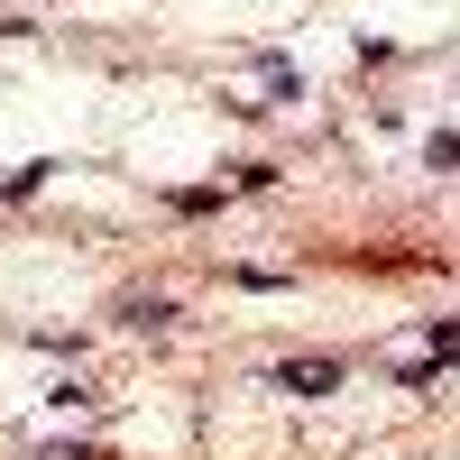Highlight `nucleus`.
<instances>
[{
	"label": "nucleus",
	"instance_id": "obj_2",
	"mask_svg": "<svg viewBox=\"0 0 460 460\" xmlns=\"http://www.w3.org/2000/svg\"><path fill=\"white\" fill-rule=\"evenodd\" d=\"M120 323H129V332H166V323H175V304H166V295H129V304H120Z\"/></svg>",
	"mask_w": 460,
	"mask_h": 460
},
{
	"label": "nucleus",
	"instance_id": "obj_3",
	"mask_svg": "<svg viewBox=\"0 0 460 460\" xmlns=\"http://www.w3.org/2000/svg\"><path fill=\"white\" fill-rule=\"evenodd\" d=\"M424 166H460V129H442V138L424 147Z\"/></svg>",
	"mask_w": 460,
	"mask_h": 460
},
{
	"label": "nucleus",
	"instance_id": "obj_4",
	"mask_svg": "<svg viewBox=\"0 0 460 460\" xmlns=\"http://www.w3.org/2000/svg\"><path fill=\"white\" fill-rule=\"evenodd\" d=\"M433 359H460V323H433Z\"/></svg>",
	"mask_w": 460,
	"mask_h": 460
},
{
	"label": "nucleus",
	"instance_id": "obj_1",
	"mask_svg": "<svg viewBox=\"0 0 460 460\" xmlns=\"http://www.w3.org/2000/svg\"><path fill=\"white\" fill-rule=\"evenodd\" d=\"M267 387H286V396H332V387H341V359H277V368H267Z\"/></svg>",
	"mask_w": 460,
	"mask_h": 460
}]
</instances>
